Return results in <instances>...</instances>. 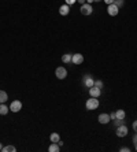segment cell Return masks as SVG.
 Listing matches in <instances>:
<instances>
[{"label": "cell", "mask_w": 137, "mask_h": 152, "mask_svg": "<svg viewBox=\"0 0 137 152\" xmlns=\"http://www.w3.org/2000/svg\"><path fill=\"white\" fill-rule=\"evenodd\" d=\"M85 107L86 110H96L99 107V100H97V97H91V99H88L85 103Z\"/></svg>", "instance_id": "obj_1"}, {"label": "cell", "mask_w": 137, "mask_h": 152, "mask_svg": "<svg viewBox=\"0 0 137 152\" xmlns=\"http://www.w3.org/2000/svg\"><path fill=\"white\" fill-rule=\"evenodd\" d=\"M55 75L58 77V79H64L67 77V70L63 67V66H60V67H58L55 70Z\"/></svg>", "instance_id": "obj_2"}, {"label": "cell", "mask_w": 137, "mask_h": 152, "mask_svg": "<svg viewBox=\"0 0 137 152\" xmlns=\"http://www.w3.org/2000/svg\"><path fill=\"white\" fill-rule=\"evenodd\" d=\"M81 14L82 15H91L92 12H93V7H92V4H88V3H85V4H82L81 6Z\"/></svg>", "instance_id": "obj_3"}, {"label": "cell", "mask_w": 137, "mask_h": 152, "mask_svg": "<svg viewBox=\"0 0 137 152\" xmlns=\"http://www.w3.org/2000/svg\"><path fill=\"white\" fill-rule=\"evenodd\" d=\"M22 110V103L19 100H14L11 103V106H10V111H12V113H19Z\"/></svg>", "instance_id": "obj_4"}, {"label": "cell", "mask_w": 137, "mask_h": 152, "mask_svg": "<svg viewBox=\"0 0 137 152\" xmlns=\"http://www.w3.org/2000/svg\"><path fill=\"white\" fill-rule=\"evenodd\" d=\"M107 12H109V15H111V17H115V15H118V12H119V7L115 6L114 3H113V4H109Z\"/></svg>", "instance_id": "obj_5"}, {"label": "cell", "mask_w": 137, "mask_h": 152, "mask_svg": "<svg viewBox=\"0 0 137 152\" xmlns=\"http://www.w3.org/2000/svg\"><path fill=\"white\" fill-rule=\"evenodd\" d=\"M128 128H126V125H121V126H117V136L118 137H125L128 136Z\"/></svg>", "instance_id": "obj_6"}, {"label": "cell", "mask_w": 137, "mask_h": 152, "mask_svg": "<svg viewBox=\"0 0 137 152\" xmlns=\"http://www.w3.org/2000/svg\"><path fill=\"white\" fill-rule=\"evenodd\" d=\"M89 95H91V97H99V96L102 95V89H99L97 86H92V88H89Z\"/></svg>", "instance_id": "obj_7"}, {"label": "cell", "mask_w": 137, "mask_h": 152, "mask_svg": "<svg viewBox=\"0 0 137 152\" xmlns=\"http://www.w3.org/2000/svg\"><path fill=\"white\" fill-rule=\"evenodd\" d=\"M97 119H99V122H100L102 125H107L110 121H111V118H110V114H100Z\"/></svg>", "instance_id": "obj_8"}, {"label": "cell", "mask_w": 137, "mask_h": 152, "mask_svg": "<svg viewBox=\"0 0 137 152\" xmlns=\"http://www.w3.org/2000/svg\"><path fill=\"white\" fill-rule=\"evenodd\" d=\"M71 62L74 63V64H81V63L84 62V55H81V54H74L73 58H71Z\"/></svg>", "instance_id": "obj_9"}, {"label": "cell", "mask_w": 137, "mask_h": 152, "mask_svg": "<svg viewBox=\"0 0 137 152\" xmlns=\"http://www.w3.org/2000/svg\"><path fill=\"white\" fill-rule=\"evenodd\" d=\"M84 85H85L86 88H92L93 85H95V79L89 77V75H85L84 77Z\"/></svg>", "instance_id": "obj_10"}, {"label": "cell", "mask_w": 137, "mask_h": 152, "mask_svg": "<svg viewBox=\"0 0 137 152\" xmlns=\"http://www.w3.org/2000/svg\"><path fill=\"white\" fill-rule=\"evenodd\" d=\"M68 12H70V6L68 4H63V6L59 7V14L60 15H68Z\"/></svg>", "instance_id": "obj_11"}, {"label": "cell", "mask_w": 137, "mask_h": 152, "mask_svg": "<svg viewBox=\"0 0 137 152\" xmlns=\"http://www.w3.org/2000/svg\"><path fill=\"white\" fill-rule=\"evenodd\" d=\"M48 151H50V152H59V151H60V147H59L58 142H52L51 145L48 147Z\"/></svg>", "instance_id": "obj_12"}, {"label": "cell", "mask_w": 137, "mask_h": 152, "mask_svg": "<svg viewBox=\"0 0 137 152\" xmlns=\"http://www.w3.org/2000/svg\"><path fill=\"white\" fill-rule=\"evenodd\" d=\"M8 111H10V108L7 107L4 103H1V104H0V115H7Z\"/></svg>", "instance_id": "obj_13"}, {"label": "cell", "mask_w": 137, "mask_h": 152, "mask_svg": "<svg viewBox=\"0 0 137 152\" xmlns=\"http://www.w3.org/2000/svg\"><path fill=\"white\" fill-rule=\"evenodd\" d=\"M7 100H8V95H7V92L0 90V104H1V103H6Z\"/></svg>", "instance_id": "obj_14"}, {"label": "cell", "mask_w": 137, "mask_h": 152, "mask_svg": "<svg viewBox=\"0 0 137 152\" xmlns=\"http://www.w3.org/2000/svg\"><path fill=\"white\" fill-rule=\"evenodd\" d=\"M71 58H73L71 54H64V55L62 56V62L63 63H70L71 62Z\"/></svg>", "instance_id": "obj_15"}, {"label": "cell", "mask_w": 137, "mask_h": 152, "mask_svg": "<svg viewBox=\"0 0 137 152\" xmlns=\"http://www.w3.org/2000/svg\"><path fill=\"white\" fill-rule=\"evenodd\" d=\"M50 140H51V142H58V141L60 140V136L58 134V133H52L50 136Z\"/></svg>", "instance_id": "obj_16"}, {"label": "cell", "mask_w": 137, "mask_h": 152, "mask_svg": "<svg viewBox=\"0 0 137 152\" xmlns=\"http://www.w3.org/2000/svg\"><path fill=\"white\" fill-rule=\"evenodd\" d=\"M3 152H15L17 151V148L14 145H7V147H3V149H1Z\"/></svg>", "instance_id": "obj_17"}, {"label": "cell", "mask_w": 137, "mask_h": 152, "mask_svg": "<svg viewBox=\"0 0 137 152\" xmlns=\"http://www.w3.org/2000/svg\"><path fill=\"white\" fill-rule=\"evenodd\" d=\"M117 118L118 119H125V117H126V114H125V111L123 110H117Z\"/></svg>", "instance_id": "obj_18"}, {"label": "cell", "mask_w": 137, "mask_h": 152, "mask_svg": "<svg viewBox=\"0 0 137 152\" xmlns=\"http://www.w3.org/2000/svg\"><path fill=\"white\" fill-rule=\"evenodd\" d=\"M123 3H125V0H114V4L118 7H122L123 6Z\"/></svg>", "instance_id": "obj_19"}, {"label": "cell", "mask_w": 137, "mask_h": 152, "mask_svg": "<svg viewBox=\"0 0 137 152\" xmlns=\"http://www.w3.org/2000/svg\"><path fill=\"white\" fill-rule=\"evenodd\" d=\"M115 125H117V126H121V125H125V121H123V119H115Z\"/></svg>", "instance_id": "obj_20"}, {"label": "cell", "mask_w": 137, "mask_h": 152, "mask_svg": "<svg viewBox=\"0 0 137 152\" xmlns=\"http://www.w3.org/2000/svg\"><path fill=\"white\" fill-rule=\"evenodd\" d=\"M95 86H97L99 89H102V88H103V82L100 81V79H97V81H95Z\"/></svg>", "instance_id": "obj_21"}, {"label": "cell", "mask_w": 137, "mask_h": 152, "mask_svg": "<svg viewBox=\"0 0 137 152\" xmlns=\"http://www.w3.org/2000/svg\"><path fill=\"white\" fill-rule=\"evenodd\" d=\"M121 152H130V148H128V147H122V148H119Z\"/></svg>", "instance_id": "obj_22"}, {"label": "cell", "mask_w": 137, "mask_h": 152, "mask_svg": "<svg viewBox=\"0 0 137 152\" xmlns=\"http://www.w3.org/2000/svg\"><path fill=\"white\" fill-rule=\"evenodd\" d=\"M66 1V4H68V6H71V4H74L77 0H64Z\"/></svg>", "instance_id": "obj_23"}, {"label": "cell", "mask_w": 137, "mask_h": 152, "mask_svg": "<svg viewBox=\"0 0 137 152\" xmlns=\"http://www.w3.org/2000/svg\"><path fill=\"white\" fill-rule=\"evenodd\" d=\"M103 1H104V3L107 4V6H109V4H113V3H114V0H103Z\"/></svg>", "instance_id": "obj_24"}, {"label": "cell", "mask_w": 137, "mask_h": 152, "mask_svg": "<svg viewBox=\"0 0 137 152\" xmlns=\"http://www.w3.org/2000/svg\"><path fill=\"white\" fill-rule=\"evenodd\" d=\"M110 118H111V119H117V114L111 113V114H110Z\"/></svg>", "instance_id": "obj_25"}, {"label": "cell", "mask_w": 137, "mask_h": 152, "mask_svg": "<svg viewBox=\"0 0 137 152\" xmlns=\"http://www.w3.org/2000/svg\"><path fill=\"white\" fill-rule=\"evenodd\" d=\"M133 129H134V132L137 133V121H134V122H133Z\"/></svg>", "instance_id": "obj_26"}, {"label": "cell", "mask_w": 137, "mask_h": 152, "mask_svg": "<svg viewBox=\"0 0 137 152\" xmlns=\"http://www.w3.org/2000/svg\"><path fill=\"white\" fill-rule=\"evenodd\" d=\"M133 142H134V144H137V133L133 136Z\"/></svg>", "instance_id": "obj_27"}, {"label": "cell", "mask_w": 137, "mask_h": 152, "mask_svg": "<svg viewBox=\"0 0 137 152\" xmlns=\"http://www.w3.org/2000/svg\"><path fill=\"white\" fill-rule=\"evenodd\" d=\"M77 1H78V3H80L81 6H82V4H85V3H86V0H77Z\"/></svg>", "instance_id": "obj_28"}, {"label": "cell", "mask_w": 137, "mask_h": 152, "mask_svg": "<svg viewBox=\"0 0 137 152\" xmlns=\"http://www.w3.org/2000/svg\"><path fill=\"white\" fill-rule=\"evenodd\" d=\"M93 1H95V0H86V3H88V4H92Z\"/></svg>", "instance_id": "obj_29"}, {"label": "cell", "mask_w": 137, "mask_h": 152, "mask_svg": "<svg viewBox=\"0 0 137 152\" xmlns=\"http://www.w3.org/2000/svg\"><path fill=\"white\" fill-rule=\"evenodd\" d=\"M1 149H3V145H1V142H0V151H1Z\"/></svg>", "instance_id": "obj_30"}, {"label": "cell", "mask_w": 137, "mask_h": 152, "mask_svg": "<svg viewBox=\"0 0 137 152\" xmlns=\"http://www.w3.org/2000/svg\"><path fill=\"white\" fill-rule=\"evenodd\" d=\"M134 149H136V151H137V144H134Z\"/></svg>", "instance_id": "obj_31"}, {"label": "cell", "mask_w": 137, "mask_h": 152, "mask_svg": "<svg viewBox=\"0 0 137 152\" xmlns=\"http://www.w3.org/2000/svg\"><path fill=\"white\" fill-rule=\"evenodd\" d=\"M95 1H102V0H95Z\"/></svg>", "instance_id": "obj_32"}]
</instances>
